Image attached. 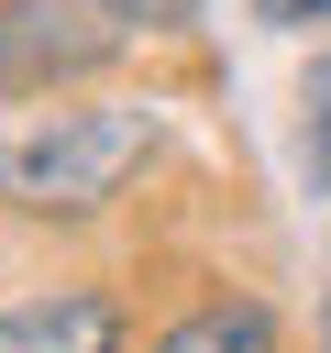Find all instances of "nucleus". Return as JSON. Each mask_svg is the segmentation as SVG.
<instances>
[{"mask_svg": "<svg viewBox=\"0 0 331 353\" xmlns=\"http://www.w3.org/2000/svg\"><path fill=\"white\" fill-rule=\"evenodd\" d=\"M309 188L331 199V55L309 66Z\"/></svg>", "mask_w": 331, "mask_h": 353, "instance_id": "39448f33", "label": "nucleus"}, {"mask_svg": "<svg viewBox=\"0 0 331 353\" xmlns=\"http://www.w3.org/2000/svg\"><path fill=\"white\" fill-rule=\"evenodd\" d=\"M166 121L154 99H77V110H44L0 143V210L22 221H99L143 165H154Z\"/></svg>", "mask_w": 331, "mask_h": 353, "instance_id": "f257e3e1", "label": "nucleus"}, {"mask_svg": "<svg viewBox=\"0 0 331 353\" xmlns=\"http://www.w3.org/2000/svg\"><path fill=\"white\" fill-rule=\"evenodd\" d=\"M132 44V22H110L99 0H0V99H55L110 77Z\"/></svg>", "mask_w": 331, "mask_h": 353, "instance_id": "f03ea898", "label": "nucleus"}, {"mask_svg": "<svg viewBox=\"0 0 331 353\" xmlns=\"http://www.w3.org/2000/svg\"><path fill=\"white\" fill-rule=\"evenodd\" d=\"M320 353H331V309H320Z\"/></svg>", "mask_w": 331, "mask_h": 353, "instance_id": "6e6552de", "label": "nucleus"}, {"mask_svg": "<svg viewBox=\"0 0 331 353\" xmlns=\"http://www.w3.org/2000/svg\"><path fill=\"white\" fill-rule=\"evenodd\" d=\"M132 309L110 287H33L0 309V353H121Z\"/></svg>", "mask_w": 331, "mask_h": 353, "instance_id": "7ed1b4c3", "label": "nucleus"}, {"mask_svg": "<svg viewBox=\"0 0 331 353\" xmlns=\"http://www.w3.org/2000/svg\"><path fill=\"white\" fill-rule=\"evenodd\" d=\"M254 22H276V33H320L331 0H254Z\"/></svg>", "mask_w": 331, "mask_h": 353, "instance_id": "0eeeda50", "label": "nucleus"}, {"mask_svg": "<svg viewBox=\"0 0 331 353\" xmlns=\"http://www.w3.org/2000/svg\"><path fill=\"white\" fill-rule=\"evenodd\" d=\"M143 353H287V331H276V309L265 298H243V287H210V298H188Z\"/></svg>", "mask_w": 331, "mask_h": 353, "instance_id": "20e7f679", "label": "nucleus"}, {"mask_svg": "<svg viewBox=\"0 0 331 353\" xmlns=\"http://www.w3.org/2000/svg\"><path fill=\"white\" fill-rule=\"evenodd\" d=\"M110 22H132V33H188L199 22V0H99Z\"/></svg>", "mask_w": 331, "mask_h": 353, "instance_id": "423d86ee", "label": "nucleus"}]
</instances>
